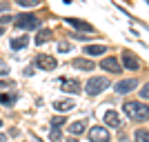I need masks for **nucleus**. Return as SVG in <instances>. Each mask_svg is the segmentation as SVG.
<instances>
[{
    "instance_id": "obj_1",
    "label": "nucleus",
    "mask_w": 149,
    "mask_h": 142,
    "mask_svg": "<svg viewBox=\"0 0 149 142\" xmlns=\"http://www.w3.org/2000/svg\"><path fill=\"white\" fill-rule=\"evenodd\" d=\"M123 109H125V113L129 116V120H134V122H145V120H149V107L145 105V102L129 100V102L123 105Z\"/></svg>"
},
{
    "instance_id": "obj_2",
    "label": "nucleus",
    "mask_w": 149,
    "mask_h": 142,
    "mask_svg": "<svg viewBox=\"0 0 149 142\" xmlns=\"http://www.w3.org/2000/svg\"><path fill=\"white\" fill-rule=\"evenodd\" d=\"M13 25L18 27V29H38L40 27V18L38 16H33V13H22V16H16V20H13Z\"/></svg>"
},
{
    "instance_id": "obj_3",
    "label": "nucleus",
    "mask_w": 149,
    "mask_h": 142,
    "mask_svg": "<svg viewBox=\"0 0 149 142\" xmlns=\"http://www.w3.org/2000/svg\"><path fill=\"white\" fill-rule=\"evenodd\" d=\"M109 87V80L107 78H102V76H93V78H89L87 80V85H85V91L89 93V96H98V93H102Z\"/></svg>"
},
{
    "instance_id": "obj_4",
    "label": "nucleus",
    "mask_w": 149,
    "mask_h": 142,
    "mask_svg": "<svg viewBox=\"0 0 149 142\" xmlns=\"http://www.w3.org/2000/svg\"><path fill=\"white\" fill-rule=\"evenodd\" d=\"M89 142H109V131L105 127H100V124L91 127L89 129Z\"/></svg>"
},
{
    "instance_id": "obj_5",
    "label": "nucleus",
    "mask_w": 149,
    "mask_h": 142,
    "mask_svg": "<svg viewBox=\"0 0 149 142\" xmlns=\"http://www.w3.org/2000/svg\"><path fill=\"white\" fill-rule=\"evenodd\" d=\"M36 64L40 69H45V71H54V69L58 67V62L54 56H47V53H40V56L36 58Z\"/></svg>"
},
{
    "instance_id": "obj_6",
    "label": "nucleus",
    "mask_w": 149,
    "mask_h": 142,
    "mask_svg": "<svg viewBox=\"0 0 149 142\" xmlns=\"http://www.w3.org/2000/svg\"><path fill=\"white\" fill-rule=\"evenodd\" d=\"M138 87V80L136 78H127V80H120L118 85H116V93H120V96H127L129 91H134Z\"/></svg>"
},
{
    "instance_id": "obj_7",
    "label": "nucleus",
    "mask_w": 149,
    "mask_h": 142,
    "mask_svg": "<svg viewBox=\"0 0 149 142\" xmlns=\"http://www.w3.org/2000/svg\"><path fill=\"white\" fill-rule=\"evenodd\" d=\"M100 67L105 69V71H109V73H120V71H123V67H120V62L116 60V58H102V60H100Z\"/></svg>"
},
{
    "instance_id": "obj_8",
    "label": "nucleus",
    "mask_w": 149,
    "mask_h": 142,
    "mask_svg": "<svg viewBox=\"0 0 149 142\" xmlns=\"http://www.w3.org/2000/svg\"><path fill=\"white\" fill-rule=\"evenodd\" d=\"M60 87H62V91H67V93H80V82L71 80V78H62Z\"/></svg>"
},
{
    "instance_id": "obj_9",
    "label": "nucleus",
    "mask_w": 149,
    "mask_h": 142,
    "mask_svg": "<svg viewBox=\"0 0 149 142\" xmlns=\"http://www.w3.org/2000/svg\"><path fill=\"white\" fill-rule=\"evenodd\" d=\"M105 124H109V127H111V129H120V116L116 111H107L105 113Z\"/></svg>"
},
{
    "instance_id": "obj_10",
    "label": "nucleus",
    "mask_w": 149,
    "mask_h": 142,
    "mask_svg": "<svg viewBox=\"0 0 149 142\" xmlns=\"http://www.w3.org/2000/svg\"><path fill=\"white\" fill-rule=\"evenodd\" d=\"M74 67L76 69H82V71H93L96 64H93L91 60H87V58H76V60H74Z\"/></svg>"
},
{
    "instance_id": "obj_11",
    "label": "nucleus",
    "mask_w": 149,
    "mask_h": 142,
    "mask_svg": "<svg viewBox=\"0 0 149 142\" xmlns=\"http://www.w3.org/2000/svg\"><path fill=\"white\" fill-rule=\"evenodd\" d=\"M123 64H125V69H129V71H136V69L140 67V62L131 56V53H123Z\"/></svg>"
},
{
    "instance_id": "obj_12",
    "label": "nucleus",
    "mask_w": 149,
    "mask_h": 142,
    "mask_svg": "<svg viewBox=\"0 0 149 142\" xmlns=\"http://www.w3.org/2000/svg\"><path fill=\"white\" fill-rule=\"evenodd\" d=\"M85 129H87V122H85V120H76V122L69 124V133H71V136H78V133L82 136Z\"/></svg>"
},
{
    "instance_id": "obj_13",
    "label": "nucleus",
    "mask_w": 149,
    "mask_h": 142,
    "mask_svg": "<svg viewBox=\"0 0 149 142\" xmlns=\"http://www.w3.org/2000/svg\"><path fill=\"white\" fill-rule=\"evenodd\" d=\"M85 53H87V56H102V53H107V47L105 44H87V47H85Z\"/></svg>"
},
{
    "instance_id": "obj_14",
    "label": "nucleus",
    "mask_w": 149,
    "mask_h": 142,
    "mask_svg": "<svg viewBox=\"0 0 149 142\" xmlns=\"http://www.w3.org/2000/svg\"><path fill=\"white\" fill-rule=\"evenodd\" d=\"M71 27H76V29H82V31H93V27L89 25V22H85V20H78V18H65Z\"/></svg>"
},
{
    "instance_id": "obj_15",
    "label": "nucleus",
    "mask_w": 149,
    "mask_h": 142,
    "mask_svg": "<svg viewBox=\"0 0 149 142\" xmlns=\"http://www.w3.org/2000/svg\"><path fill=\"white\" fill-rule=\"evenodd\" d=\"M74 107H76V105L71 102V100H58V102H54V109H56V111H60V113L71 111Z\"/></svg>"
},
{
    "instance_id": "obj_16",
    "label": "nucleus",
    "mask_w": 149,
    "mask_h": 142,
    "mask_svg": "<svg viewBox=\"0 0 149 142\" xmlns=\"http://www.w3.org/2000/svg\"><path fill=\"white\" fill-rule=\"evenodd\" d=\"M27 44H29V38H27V36L13 38V40H11V49H13V51H20V49H25Z\"/></svg>"
},
{
    "instance_id": "obj_17",
    "label": "nucleus",
    "mask_w": 149,
    "mask_h": 142,
    "mask_svg": "<svg viewBox=\"0 0 149 142\" xmlns=\"http://www.w3.org/2000/svg\"><path fill=\"white\" fill-rule=\"evenodd\" d=\"M51 40V29H40L36 36V44H45Z\"/></svg>"
},
{
    "instance_id": "obj_18",
    "label": "nucleus",
    "mask_w": 149,
    "mask_h": 142,
    "mask_svg": "<svg viewBox=\"0 0 149 142\" xmlns=\"http://www.w3.org/2000/svg\"><path fill=\"white\" fill-rule=\"evenodd\" d=\"M134 142H149V131L147 129H138L134 133Z\"/></svg>"
},
{
    "instance_id": "obj_19",
    "label": "nucleus",
    "mask_w": 149,
    "mask_h": 142,
    "mask_svg": "<svg viewBox=\"0 0 149 142\" xmlns=\"http://www.w3.org/2000/svg\"><path fill=\"white\" fill-rule=\"evenodd\" d=\"M0 102H2V105H9V107H11L13 102H16V96H13V93H0Z\"/></svg>"
},
{
    "instance_id": "obj_20",
    "label": "nucleus",
    "mask_w": 149,
    "mask_h": 142,
    "mask_svg": "<svg viewBox=\"0 0 149 142\" xmlns=\"http://www.w3.org/2000/svg\"><path fill=\"white\" fill-rule=\"evenodd\" d=\"M62 124H67V118H65V116H56V118H51V129H60V127H62Z\"/></svg>"
},
{
    "instance_id": "obj_21",
    "label": "nucleus",
    "mask_w": 149,
    "mask_h": 142,
    "mask_svg": "<svg viewBox=\"0 0 149 142\" xmlns=\"http://www.w3.org/2000/svg\"><path fill=\"white\" fill-rule=\"evenodd\" d=\"M20 7H38L40 5V0H18Z\"/></svg>"
},
{
    "instance_id": "obj_22",
    "label": "nucleus",
    "mask_w": 149,
    "mask_h": 142,
    "mask_svg": "<svg viewBox=\"0 0 149 142\" xmlns=\"http://www.w3.org/2000/svg\"><path fill=\"white\" fill-rule=\"evenodd\" d=\"M49 136H51V140H54V142H62V133H60V129H51Z\"/></svg>"
},
{
    "instance_id": "obj_23",
    "label": "nucleus",
    "mask_w": 149,
    "mask_h": 142,
    "mask_svg": "<svg viewBox=\"0 0 149 142\" xmlns=\"http://www.w3.org/2000/svg\"><path fill=\"white\" fill-rule=\"evenodd\" d=\"M140 98H145V100H149V82L140 89Z\"/></svg>"
},
{
    "instance_id": "obj_24",
    "label": "nucleus",
    "mask_w": 149,
    "mask_h": 142,
    "mask_svg": "<svg viewBox=\"0 0 149 142\" xmlns=\"http://www.w3.org/2000/svg\"><path fill=\"white\" fill-rule=\"evenodd\" d=\"M9 87H16V82L13 80H2L0 82V89H9Z\"/></svg>"
},
{
    "instance_id": "obj_25",
    "label": "nucleus",
    "mask_w": 149,
    "mask_h": 142,
    "mask_svg": "<svg viewBox=\"0 0 149 142\" xmlns=\"http://www.w3.org/2000/svg\"><path fill=\"white\" fill-rule=\"evenodd\" d=\"M0 11H9V2L7 0H0Z\"/></svg>"
},
{
    "instance_id": "obj_26",
    "label": "nucleus",
    "mask_w": 149,
    "mask_h": 142,
    "mask_svg": "<svg viewBox=\"0 0 149 142\" xmlns=\"http://www.w3.org/2000/svg\"><path fill=\"white\" fill-rule=\"evenodd\" d=\"M58 49H60V51H69L71 47H69V42H60V44H58Z\"/></svg>"
},
{
    "instance_id": "obj_27",
    "label": "nucleus",
    "mask_w": 149,
    "mask_h": 142,
    "mask_svg": "<svg viewBox=\"0 0 149 142\" xmlns=\"http://www.w3.org/2000/svg\"><path fill=\"white\" fill-rule=\"evenodd\" d=\"M9 18H11V16H0V27L7 25V22H9Z\"/></svg>"
},
{
    "instance_id": "obj_28",
    "label": "nucleus",
    "mask_w": 149,
    "mask_h": 142,
    "mask_svg": "<svg viewBox=\"0 0 149 142\" xmlns=\"http://www.w3.org/2000/svg\"><path fill=\"white\" fill-rule=\"evenodd\" d=\"M7 140V136H5V133H0V142H5Z\"/></svg>"
},
{
    "instance_id": "obj_29",
    "label": "nucleus",
    "mask_w": 149,
    "mask_h": 142,
    "mask_svg": "<svg viewBox=\"0 0 149 142\" xmlns=\"http://www.w3.org/2000/svg\"><path fill=\"white\" fill-rule=\"evenodd\" d=\"M0 36H5V27H0Z\"/></svg>"
},
{
    "instance_id": "obj_30",
    "label": "nucleus",
    "mask_w": 149,
    "mask_h": 142,
    "mask_svg": "<svg viewBox=\"0 0 149 142\" xmlns=\"http://www.w3.org/2000/svg\"><path fill=\"white\" fill-rule=\"evenodd\" d=\"M120 142H129V140H120Z\"/></svg>"
},
{
    "instance_id": "obj_31",
    "label": "nucleus",
    "mask_w": 149,
    "mask_h": 142,
    "mask_svg": "<svg viewBox=\"0 0 149 142\" xmlns=\"http://www.w3.org/2000/svg\"><path fill=\"white\" fill-rule=\"evenodd\" d=\"M0 127H2V120H0Z\"/></svg>"
}]
</instances>
